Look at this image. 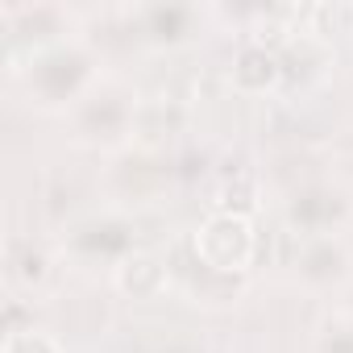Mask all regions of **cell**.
Masks as SVG:
<instances>
[{
  "instance_id": "obj_1",
  "label": "cell",
  "mask_w": 353,
  "mask_h": 353,
  "mask_svg": "<svg viewBox=\"0 0 353 353\" xmlns=\"http://www.w3.org/2000/svg\"><path fill=\"white\" fill-rule=\"evenodd\" d=\"M196 258L216 274H237L254 262V225L233 212H212L196 229Z\"/></svg>"
},
{
  "instance_id": "obj_2",
  "label": "cell",
  "mask_w": 353,
  "mask_h": 353,
  "mask_svg": "<svg viewBox=\"0 0 353 353\" xmlns=\"http://www.w3.org/2000/svg\"><path fill=\"white\" fill-rule=\"evenodd\" d=\"M279 75H283V67H279L274 50H266L262 42L241 46L233 59V88L237 92H266L279 83Z\"/></svg>"
},
{
  "instance_id": "obj_3",
  "label": "cell",
  "mask_w": 353,
  "mask_h": 353,
  "mask_svg": "<svg viewBox=\"0 0 353 353\" xmlns=\"http://www.w3.org/2000/svg\"><path fill=\"white\" fill-rule=\"evenodd\" d=\"M162 283H166V270H162V262H158L154 254H129V258L117 266V287H121L125 295H133V299L158 295Z\"/></svg>"
},
{
  "instance_id": "obj_4",
  "label": "cell",
  "mask_w": 353,
  "mask_h": 353,
  "mask_svg": "<svg viewBox=\"0 0 353 353\" xmlns=\"http://www.w3.org/2000/svg\"><path fill=\"white\" fill-rule=\"evenodd\" d=\"M216 212H233V216H254L258 212V188H254V179H233V183H225L221 188V200H216Z\"/></svg>"
},
{
  "instance_id": "obj_5",
  "label": "cell",
  "mask_w": 353,
  "mask_h": 353,
  "mask_svg": "<svg viewBox=\"0 0 353 353\" xmlns=\"http://www.w3.org/2000/svg\"><path fill=\"white\" fill-rule=\"evenodd\" d=\"M0 353H63L59 341L50 332H38V328H13L0 345Z\"/></svg>"
},
{
  "instance_id": "obj_6",
  "label": "cell",
  "mask_w": 353,
  "mask_h": 353,
  "mask_svg": "<svg viewBox=\"0 0 353 353\" xmlns=\"http://www.w3.org/2000/svg\"><path fill=\"white\" fill-rule=\"evenodd\" d=\"M17 279L30 283V287L42 283V279H46V254H42V250H30V254L21 258V266H17Z\"/></svg>"
}]
</instances>
